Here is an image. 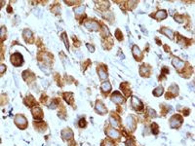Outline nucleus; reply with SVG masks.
<instances>
[{"mask_svg":"<svg viewBox=\"0 0 195 146\" xmlns=\"http://www.w3.org/2000/svg\"><path fill=\"white\" fill-rule=\"evenodd\" d=\"M87 48L89 49V51H91V52H94V47L92 46V45H90V44H87Z\"/></svg>","mask_w":195,"mask_h":146,"instance_id":"473e14b6","label":"nucleus"},{"mask_svg":"<svg viewBox=\"0 0 195 146\" xmlns=\"http://www.w3.org/2000/svg\"><path fill=\"white\" fill-rule=\"evenodd\" d=\"M96 110L100 114H103V113L107 112V108L104 107V105L101 101H97V103H96Z\"/></svg>","mask_w":195,"mask_h":146,"instance_id":"9b49d317","label":"nucleus"},{"mask_svg":"<svg viewBox=\"0 0 195 146\" xmlns=\"http://www.w3.org/2000/svg\"><path fill=\"white\" fill-rule=\"evenodd\" d=\"M183 124V118L180 115H174L170 119V126L172 128H180Z\"/></svg>","mask_w":195,"mask_h":146,"instance_id":"f257e3e1","label":"nucleus"},{"mask_svg":"<svg viewBox=\"0 0 195 146\" xmlns=\"http://www.w3.org/2000/svg\"><path fill=\"white\" fill-rule=\"evenodd\" d=\"M161 32H162L163 34H165L166 36H168L170 39L174 38V32L172 31L171 29H169V28H167V27H163V28L161 29Z\"/></svg>","mask_w":195,"mask_h":146,"instance_id":"ddd939ff","label":"nucleus"},{"mask_svg":"<svg viewBox=\"0 0 195 146\" xmlns=\"http://www.w3.org/2000/svg\"><path fill=\"white\" fill-rule=\"evenodd\" d=\"M132 105L133 107L135 109H137V110H141L144 108V105H143L141 101L136 96H132Z\"/></svg>","mask_w":195,"mask_h":146,"instance_id":"39448f33","label":"nucleus"},{"mask_svg":"<svg viewBox=\"0 0 195 146\" xmlns=\"http://www.w3.org/2000/svg\"><path fill=\"white\" fill-rule=\"evenodd\" d=\"M149 70H150V68H149L148 66H146V65H143V66L140 67V74H141L143 76H147V75H146V73H148V72H149Z\"/></svg>","mask_w":195,"mask_h":146,"instance_id":"a211bd4d","label":"nucleus"},{"mask_svg":"<svg viewBox=\"0 0 195 146\" xmlns=\"http://www.w3.org/2000/svg\"><path fill=\"white\" fill-rule=\"evenodd\" d=\"M62 38L63 39V41H64V44H65V46H66V48L68 49V48H69V44H68V41H67V37H66L65 33H63V35H62Z\"/></svg>","mask_w":195,"mask_h":146,"instance_id":"393cba45","label":"nucleus"},{"mask_svg":"<svg viewBox=\"0 0 195 146\" xmlns=\"http://www.w3.org/2000/svg\"><path fill=\"white\" fill-rule=\"evenodd\" d=\"M62 136H63V138L64 140H68L70 138H72L73 133H72V131L70 129H64L62 132Z\"/></svg>","mask_w":195,"mask_h":146,"instance_id":"0eeeda50","label":"nucleus"},{"mask_svg":"<svg viewBox=\"0 0 195 146\" xmlns=\"http://www.w3.org/2000/svg\"><path fill=\"white\" fill-rule=\"evenodd\" d=\"M5 69H6V66L5 65H0V73H2V72H4L5 71Z\"/></svg>","mask_w":195,"mask_h":146,"instance_id":"2f4dec72","label":"nucleus"},{"mask_svg":"<svg viewBox=\"0 0 195 146\" xmlns=\"http://www.w3.org/2000/svg\"><path fill=\"white\" fill-rule=\"evenodd\" d=\"M85 26L86 28H88L89 30H94V31H97L99 29V24L97 22H94V20H88L85 23Z\"/></svg>","mask_w":195,"mask_h":146,"instance_id":"20e7f679","label":"nucleus"},{"mask_svg":"<svg viewBox=\"0 0 195 146\" xmlns=\"http://www.w3.org/2000/svg\"><path fill=\"white\" fill-rule=\"evenodd\" d=\"M15 123L17 126H19V128L21 127L22 129L25 128L27 125V121H26L25 116H23V115H17L15 117Z\"/></svg>","mask_w":195,"mask_h":146,"instance_id":"f03ea898","label":"nucleus"},{"mask_svg":"<svg viewBox=\"0 0 195 146\" xmlns=\"http://www.w3.org/2000/svg\"><path fill=\"white\" fill-rule=\"evenodd\" d=\"M172 64H173V65H174V66H175L176 68H178V69L182 68V67L183 66V64H184L183 62V61H182V60H180V59H179V58H176H176H174V59H173Z\"/></svg>","mask_w":195,"mask_h":146,"instance_id":"4468645a","label":"nucleus"},{"mask_svg":"<svg viewBox=\"0 0 195 146\" xmlns=\"http://www.w3.org/2000/svg\"><path fill=\"white\" fill-rule=\"evenodd\" d=\"M151 131H152V133H154V134H157L158 133V126L156 124H152V126H151Z\"/></svg>","mask_w":195,"mask_h":146,"instance_id":"b1692460","label":"nucleus"},{"mask_svg":"<svg viewBox=\"0 0 195 146\" xmlns=\"http://www.w3.org/2000/svg\"><path fill=\"white\" fill-rule=\"evenodd\" d=\"M110 89H111V85H110V83L109 82L105 81V82H103L102 84H101V91H102V92L107 93V92L110 91Z\"/></svg>","mask_w":195,"mask_h":146,"instance_id":"dca6fc26","label":"nucleus"},{"mask_svg":"<svg viewBox=\"0 0 195 146\" xmlns=\"http://www.w3.org/2000/svg\"><path fill=\"white\" fill-rule=\"evenodd\" d=\"M25 102H27V103H25L27 106H30L32 103H34V98L32 97L31 95H28V96H27V101Z\"/></svg>","mask_w":195,"mask_h":146,"instance_id":"5701e85b","label":"nucleus"},{"mask_svg":"<svg viewBox=\"0 0 195 146\" xmlns=\"http://www.w3.org/2000/svg\"><path fill=\"white\" fill-rule=\"evenodd\" d=\"M126 126L128 128H130L131 130H134L135 128V119L133 116H129L126 119Z\"/></svg>","mask_w":195,"mask_h":146,"instance_id":"f8f14e48","label":"nucleus"},{"mask_svg":"<svg viewBox=\"0 0 195 146\" xmlns=\"http://www.w3.org/2000/svg\"><path fill=\"white\" fill-rule=\"evenodd\" d=\"M11 61H12V64L14 65L19 66V65H22V64L24 62V59H23V57H22L21 54L16 53V54H14L11 57Z\"/></svg>","mask_w":195,"mask_h":146,"instance_id":"7ed1b4c3","label":"nucleus"},{"mask_svg":"<svg viewBox=\"0 0 195 146\" xmlns=\"http://www.w3.org/2000/svg\"><path fill=\"white\" fill-rule=\"evenodd\" d=\"M98 72H99V75H100V78H101V80H104V79L107 78V73L103 67H100L98 69Z\"/></svg>","mask_w":195,"mask_h":146,"instance_id":"2eb2a0df","label":"nucleus"},{"mask_svg":"<svg viewBox=\"0 0 195 146\" xmlns=\"http://www.w3.org/2000/svg\"><path fill=\"white\" fill-rule=\"evenodd\" d=\"M83 11H84V7H77V8H75L74 9V12H75V14H81L83 13Z\"/></svg>","mask_w":195,"mask_h":146,"instance_id":"a878e982","label":"nucleus"},{"mask_svg":"<svg viewBox=\"0 0 195 146\" xmlns=\"http://www.w3.org/2000/svg\"><path fill=\"white\" fill-rule=\"evenodd\" d=\"M1 2H2V1H0V7H1V4H2V3H1Z\"/></svg>","mask_w":195,"mask_h":146,"instance_id":"72a5a7b5","label":"nucleus"},{"mask_svg":"<svg viewBox=\"0 0 195 146\" xmlns=\"http://www.w3.org/2000/svg\"><path fill=\"white\" fill-rule=\"evenodd\" d=\"M32 32L29 30V29H25V31H24V37H25L26 40H28V39H31L32 38Z\"/></svg>","mask_w":195,"mask_h":146,"instance_id":"6ab92c4d","label":"nucleus"},{"mask_svg":"<svg viewBox=\"0 0 195 146\" xmlns=\"http://www.w3.org/2000/svg\"><path fill=\"white\" fill-rule=\"evenodd\" d=\"M149 114H150V116H153V117L156 116V113H155V111L153 109H149Z\"/></svg>","mask_w":195,"mask_h":146,"instance_id":"7c9ffc66","label":"nucleus"},{"mask_svg":"<svg viewBox=\"0 0 195 146\" xmlns=\"http://www.w3.org/2000/svg\"><path fill=\"white\" fill-rule=\"evenodd\" d=\"M163 94V88L162 87H157L156 89L153 91V95L155 96H159Z\"/></svg>","mask_w":195,"mask_h":146,"instance_id":"aec40b11","label":"nucleus"},{"mask_svg":"<svg viewBox=\"0 0 195 146\" xmlns=\"http://www.w3.org/2000/svg\"><path fill=\"white\" fill-rule=\"evenodd\" d=\"M111 100L115 102V103H118V104H121V103L124 102V99L121 96L119 92H114L113 94H112V96H111Z\"/></svg>","mask_w":195,"mask_h":146,"instance_id":"423d86ee","label":"nucleus"},{"mask_svg":"<svg viewBox=\"0 0 195 146\" xmlns=\"http://www.w3.org/2000/svg\"><path fill=\"white\" fill-rule=\"evenodd\" d=\"M79 126H80L81 128H85V126H86V121H85V119L80 120V122H79Z\"/></svg>","mask_w":195,"mask_h":146,"instance_id":"cd10ccee","label":"nucleus"},{"mask_svg":"<svg viewBox=\"0 0 195 146\" xmlns=\"http://www.w3.org/2000/svg\"><path fill=\"white\" fill-rule=\"evenodd\" d=\"M180 18H181L180 16H175V19H176V22H179V23H183V19H180Z\"/></svg>","mask_w":195,"mask_h":146,"instance_id":"c756f323","label":"nucleus"},{"mask_svg":"<svg viewBox=\"0 0 195 146\" xmlns=\"http://www.w3.org/2000/svg\"><path fill=\"white\" fill-rule=\"evenodd\" d=\"M109 120H110V124H111L113 127H119V122L116 120L115 118H113V117H110V118H109Z\"/></svg>","mask_w":195,"mask_h":146,"instance_id":"4be33fe9","label":"nucleus"},{"mask_svg":"<svg viewBox=\"0 0 195 146\" xmlns=\"http://www.w3.org/2000/svg\"><path fill=\"white\" fill-rule=\"evenodd\" d=\"M107 133L108 136H110V137H112V138H118L120 136L119 132L116 131V130H114L113 128H108L107 130Z\"/></svg>","mask_w":195,"mask_h":146,"instance_id":"6e6552de","label":"nucleus"},{"mask_svg":"<svg viewBox=\"0 0 195 146\" xmlns=\"http://www.w3.org/2000/svg\"><path fill=\"white\" fill-rule=\"evenodd\" d=\"M133 55H134V57L136 59H138V60H140L141 59V52L139 50V48H138V46H134L133 47Z\"/></svg>","mask_w":195,"mask_h":146,"instance_id":"9d476101","label":"nucleus"},{"mask_svg":"<svg viewBox=\"0 0 195 146\" xmlns=\"http://www.w3.org/2000/svg\"><path fill=\"white\" fill-rule=\"evenodd\" d=\"M102 146H113V144L110 141H104V143L102 144Z\"/></svg>","mask_w":195,"mask_h":146,"instance_id":"c85d7f7f","label":"nucleus"},{"mask_svg":"<svg viewBox=\"0 0 195 146\" xmlns=\"http://www.w3.org/2000/svg\"><path fill=\"white\" fill-rule=\"evenodd\" d=\"M155 17H156L157 19H164L165 18H167V13L164 10H160V11H158L157 13H156Z\"/></svg>","mask_w":195,"mask_h":146,"instance_id":"f3484780","label":"nucleus"},{"mask_svg":"<svg viewBox=\"0 0 195 146\" xmlns=\"http://www.w3.org/2000/svg\"><path fill=\"white\" fill-rule=\"evenodd\" d=\"M64 99L68 102L69 104H72V94L71 93L64 94Z\"/></svg>","mask_w":195,"mask_h":146,"instance_id":"412c9836","label":"nucleus"},{"mask_svg":"<svg viewBox=\"0 0 195 146\" xmlns=\"http://www.w3.org/2000/svg\"><path fill=\"white\" fill-rule=\"evenodd\" d=\"M32 115H33V117L35 119L39 120V119H41L43 117V112H42V110L39 107H35L32 109Z\"/></svg>","mask_w":195,"mask_h":146,"instance_id":"1a4fd4ad","label":"nucleus"},{"mask_svg":"<svg viewBox=\"0 0 195 146\" xmlns=\"http://www.w3.org/2000/svg\"><path fill=\"white\" fill-rule=\"evenodd\" d=\"M115 36L117 37V39H118V40H122V39H123V36H122V35H120V30H119V29H117V30H116Z\"/></svg>","mask_w":195,"mask_h":146,"instance_id":"bb28decb","label":"nucleus"}]
</instances>
